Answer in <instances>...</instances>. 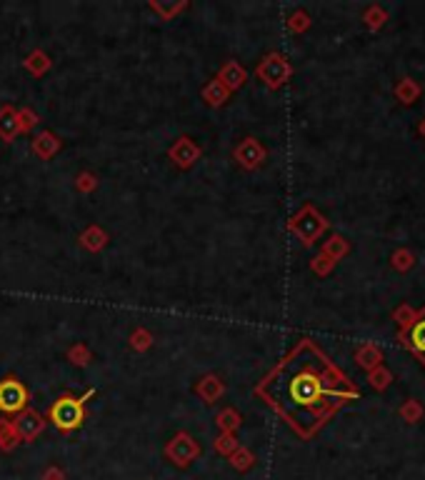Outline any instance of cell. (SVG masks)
I'll list each match as a JSON object with an SVG mask.
<instances>
[{
	"mask_svg": "<svg viewBox=\"0 0 425 480\" xmlns=\"http://www.w3.org/2000/svg\"><path fill=\"white\" fill-rule=\"evenodd\" d=\"M265 383H281L276 393H260L268 398L278 413L285 415L288 423L298 433L311 435L318 426H323L338 405L355 396L345 385V378L330 366L311 343H300L293 353L270 373Z\"/></svg>",
	"mask_w": 425,
	"mask_h": 480,
	"instance_id": "cell-1",
	"label": "cell"
},
{
	"mask_svg": "<svg viewBox=\"0 0 425 480\" xmlns=\"http://www.w3.org/2000/svg\"><path fill=\"white\" fill-rule=\"evenodd\" d=\"M96 396V388H90L83 398H75L70 393H63L58 400L50 405L48 420L58 428L60 433H73L83 426L85 420V400Z\"/></svg>",
	"mask_w": 425,
	"mask_h": 480,
	"instance_id": "cell-2",
	"label": "cell"
},
{
	"mask_svg": "<svg viewBox=\"0 0 425 480\" xmlns=\"http://www.w3.org/2000/svg\"><path fill=\"white\" fill-rule=\"evenodd\" d=\"M28 400H30V393L23 380H18L15 375H8V378L0 380V413L6 415L23 413Z\"/></svg>",
	"mask_w": 425,
	"mask_h": 480,
	"instance_id": "cell-3",
	"label": "cell"
},
{
	"mask_svg": "<svg viewBox=\"0 0 425 480\" xmlns=\"http://www.w3.org/2000/svg\"><path fill=\"white\" fill-rule=\"evenodd\" d=\"M165 456L175 463V465H191L195 458L200 456V445L195 443L191 433H178L168 445H165Z\"/></svg>",
	"mask_w": 425,
	"mask_h": 480,
	"instance_id": "cell-4",
	"label": "cell"
},
{
	"mask_svg": "<svg viewBox=\"0 0 425 480\" xmlns=\"http://www.w3.org/2000/svg\"><path fill=\"white\" fill-rule=\"evenodd\" d=\"M13 428L18 433V438L25 440V443H33V440L45 430V418H43L38 410L25 408L23 413H18L13 418Z\"/></svg>",
	"mask_w": 425,
	"mask_h": 480,
	"instance_id": "cell-5",
	"label": "cell"
},
{
	"mask_svg": "<svg viewBox=\"0 0 425 480\" xmlns=\"http://www.w3.org/2000/svg\"><path fill=\"white\" fill-rule=\"evenodd\" d=\"M200 153H203V150H200V145L195 143L193 138H188V135L178 138L173 145H170V150H168L170 160H173L180 170L193 168V165H195V160L200 158Z\"/></svg>",
	"mask_w": 425,
	"mask_h": 480,
	"instance_id": "cell-6",
	"label": "cell"
},
{
	"mask_svg": "<svg viewBox=\"0 0 425 480\" xmlns=\"http://www.w3.org/2000/svg\"><path fill=\"white\" fill-rule=\"evenodd\" d=\"M255 73H258V78L265 80L270 88H278V85L288 78V66H285V60H283L281 55H268V58H265L263 63L258 66Z\"/></svg>",
	"mask_w": 425,
	"mask_h": 480,
	"instance_id": "cell-7",
	"label": "cell"
},
{
	"mask_svg": "<svg viewBox=\"0 0 425 480\" xmlns=\"http://www.w3.org/2000/svg\"><path fill=\"white\" fill-rule=\"evenodd\" d=\"M263 158H265V148L258 143L255 138H246L238 148H235V160L240 163V168H246V170L258 168V165L263 163Z\"/></svg>",
	"mask_w": 425,
	"mask_h": 480,
	"instance_id": "cell-8",
	"label": "cell"
},
{
	"mask_svg": "<svg viewBox=\"0 0 425 480\" xmlns=\"http://www.w3.org/2000/svg\"><path fill=\"white\" fill-rule=\"evenodd\" d=\"M30 148H33V153H36L40 160H50V158L63 148V140H60L53 130H43L30 140Z\"/></svg>",
	"mask_w": 425,
	"mask_h": 480,
	"instance_id": "cell-9",
	"label": "cell"
},
{
	"mask_svg": "<svg viewBox=\"0 0 425 480\" xmlns=\"http://www.w3.org/2000/svg\"><path fill=\"white\" fill-rule=\"evenodd\" d=\"M218 80H221L223 85H225L228 90H230V93H233V90H238L240 85L246 83L248 80V73H246V68L240 66L238 60H225V63H223V68L221 70H218V75H216Z\"/></svg>",
	"mask_w": 425,
	"mask_h": 480,
	"instance_id": "cell-10",
	"label": "cell"
},
{
	"mask_svg": "<svg viewBox=\"0 0 425 480\" xmlns=\"http://www.w3.org/2000/svg\"><path fill=\"white\" fill-rule=\"evenodd\" d=\"M223 393H225V383H223L221 378H218L216 373H210V375H203V378L198 380V385H195V396L203 398L208 405H213V403H218L223 398Z\"/></svg>",
	"mask_w": 425,
	"mask_h": 480,
	"instance_id": "cell-11",
	"label": "cell"
},
{
	"mask_svg": "<svg viewBox=\"0 0 425 480\" xmlns=\"http://www.w3.org/2000/svg\"><path fill=\"white\" fill-rule=\"evenodd\" d=\"M20 120H18V110L13 105H3L0 108V138L6 143H13V140L20 135Z\"/></svg>",
	"mask_w": 425,
	"mask_h": 480,
	"instance_id": "cell-12",
	"label": "cell"
},
{
	"mask_svg": "<svg viewBox=\"0 0 425 480\" xmlns=\"http://www.w3.org/2000/svg\"><path fill=\"white\" fill-rule=\"evenodd\" d=\"M200 98L208 103L210 108H218V105H223V103L230 98V90H228L218 78H213V80H208V83L203 85V90H200Z\"/></svg>",
	"mask_w": 425,
	"mask_h": 480,
	"instance_id": "cell-13",
	"label": "cell"
},
{
	"mask_svg": "<svg viewBox=\"0 0 425 480\" xmlns=\"http://www.w3.org/2000/svg\"><path fill=\"white\" fill-rule=\"evenodd\" d=\"M80 246L90 253L103 250V248L108 246V233H105L100 225H90V228H85L83 233H80Z\"/></svg>",
	"mask_w": 425,
	"mask_h": 480,
	"instance_id": "cell-14",
	"label": "cell"
},
{
	"mask_svg": "<svg viewBox=\"0 0 425 480\" xmlns=\"http://www.w3.org/2000/svg\"><path fill=\"white\" fill-rule=\"evenodd\" d=\"M23 66H25V70H28L30 75L40 78L43 73L50 70V66H53V63H50V58H48V53H45V50H33V53L23 60Z\"/></svg>",
	"mask_w": 425,
	"mask_h": 480,
	"instance_id": "cell-15",
	"label": "cell"
},
{
	"mask_svg": "<svg viewBox=\"0 0 425 480\" xmlns=\"http://www.w3.org/2000/svg\"><path fill=\"white\" fill-rule=\"evenodd\" d=\"M20 443L18 433L13 428V420L3 418L0 420V450H13L15 445Z\"/></svg>",
	"mask_w": 425,
	"mask_h": 480,
	"instance_id": "cell-16",
	"label": "cell"
},
{
	"mask_svg": "<svg viewBox=\"0 0 425 480\" xmlns=\"http://www.w3.org/2000/svg\"><path fill=\"white\" fill-rule=\"evenodd\" d=\"M410 345L420 358H425V318H420L410 330Z\"/></svg>",
	"mask_w": 425,
	"mask_h": 480,
	"instance_id": "cell-17",
	"label": "cell"
},
{
	"mask_svg": "<svg viewBox=\"0 0 425 480\" xmlns=\"http://www.w3.org/2000/svg\"><path fill=\"white\" fill-rule=\"evenodd\" d=\"M150 345H153V336H150V330L145 328H135L131 333V348L138 350V353H143V350H148Z\"/></svg>",
	"mask_w": 425,
	"mask_h": 480,
	"instance_id": "cell-18",
	"label": "cell"
},
{
	"mask_svg": "<svg viewBox=\"0 0 425 480\" xmlns=\"http://www.w3.org/2000/svg\"><path fill=\"white\" fill-rule=\"evenodd\" d=\"M66 358L70 360L73 366H88V363H90V358H93V355H90V350L85 348L83 343H75V345H73V348H68Z\"/></svg>",
	"mask_w": 425,
	"mask_h": 480,
	"instance_id": "cell-19",
	"label": "cell"
},
{
	"mask_svg": "<svg viewBox=\"0 0 425 480\" xmlns=\"http://www.w3.org/2000/svg\"><path fill=\"white\" fill-rule=\"evenodd\" d=\"M218 426H221L223 433H233L240 426V415L233 408H225L223 413H218Z\"/></svg>",
	"mask_w": 425,
	"mask_h": 480,
	"instance_id": "cell-20",
	"label": "cell"
},
{
	"mask_svg": "<svg viewBox=\"0 0 425 480\" xmlns=\"http://www.w3.org/2000/svg\"><path fill=\"white\" fill-rule=\"evenodd\" d=\"M18 120H20V130H23V133H30L33 128L38 126V115L33 113L30 108H20L18 110Z\"/></svg>",
	"mask_w": 425,
	"mask_h": 480,
	"instance_id": "cell-21",
	"label": "cell"
},
{
	"mask_svg": "<svg viewBox=\"0 0 425 480\" xmlns=\"http://www.w3.org/2000/svg\"><path fill=\"white\" fill-rule=\"evenodd\" d=\"M235 448H238V443H235L233 433H223L221 438L216 440V450L218 453H223V456H230Z\"/></svg>",
	"mask_w": 425,
	"mask_h": 480,
	"instance_id": "cell-22",
	"label": "cell"
},
{
	"mask_svg": "<svg viewBox=\"0 0 425 480\" xmlns=\"http://www.w3.org/2000/svg\"><path fill=\"white\" fill-rule=\"evenodd\" d=\"M230 458H233V465L238 470H248L253 465V456L248 453L246 448L240 450V448H235V453H230Z\"/></svg>",
	"mask_w": 425,
	"mask_h": 480,
	"instance_id": "cell-23",
	"label": "cell"
},
{
	"mask_svg": "<svg viewBox=\"0 0 425 480\" xmlns=\"http://www.w3.org/2000/svg\"><path fill=\"white\" fill-rule=\"evenodd\" d=\"M150 8H153V10H158L163 15V20H170L175 15V13L178 10H183V8H186V3H175V6H165V3H150Z\"/></svg>",
	"mask_w": 425,
	"mask_h": 480,
	"instance_id": "cell-24",
	"label": "cell"
},
{
	"mask_svg": "<svg viewBox=\"0 0 425 480\" xmlns=\"http://www.w3.org/2000/svg\"><path fill=\"white\" fill-rule=\"evenodd\" d=\"M75 186H78V190H83V193H93L98 188V178L93 173H80L78 180H75Z\"/></svg>",
	"mask_w": 425,
	"mask_h": 480,
	"instance_id": "cell-25",
	"label": "cell"
},
{
	"mask_svg": "<svg viewBox=\"0 0 425 480\" xmlns=\"http://www.w3.org/2000/svg\"><path fill=\"white\" fill-rule=\"evenodd\" d=\"M43 480H66V473H63V470H58V468H50V470H45Z\"/></svg>",
	"mask_w": 425,
	"mask_h": 480,
	"instance_id": "cell-26",
	"label": "cell"
}]
</instances>
